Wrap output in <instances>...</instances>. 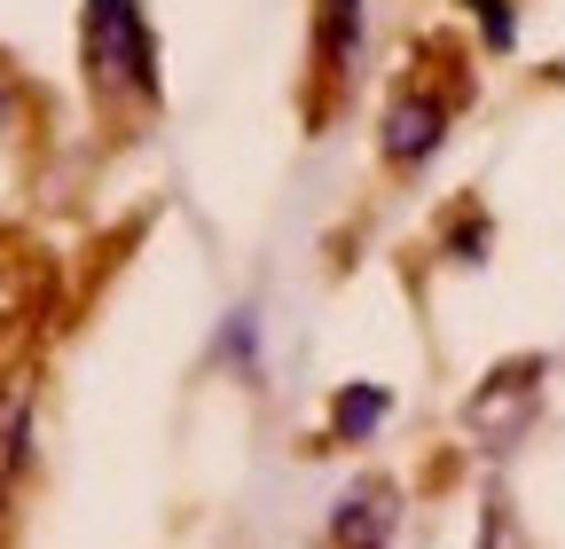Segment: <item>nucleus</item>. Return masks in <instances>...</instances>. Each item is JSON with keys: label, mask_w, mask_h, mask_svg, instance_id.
<instances>
[{"label": "nucleus", "mask_w": 565, "mask_h": 549, "mask_svg": "<svg viewBox=\"0 0 565 549\" xmlns=\"http://www.w3.org/2000/svg\"><path fill=\"white\" fill-rule=\"evenodd\" d=\"M448 118H456V95L408 79V87L385 103V165H393V173H416L424 158L448 142Z\"/></svg>", "instance_id": "2"}, {"label": "nucleus", "mask_w": 565, "mask_h": 549, "mask_svg": "<svg viewBox=\"0 0 565 549\" xmlns=\"http://www.w3.org/2000/svg\"><path fill=\"white\" fill-rule=\"evenodd\" d=\"M362 40H370L362 0H322V17H315V63H322V79H330V87L353 79V63H362Z\"/></svg>", "instance_id": "4"}, {"label": "nucleus", "mask_w": 565, "mask_h": 549, "mask_svg": "<svg viewBox=\"0 0 565 549\" xmlns=\"http://www.w3.org/2000/svg\"><path fill=\"white\" fill-rule=\"evenodd\" d=\"M471 9H479V32H487V47H511V0H471Z\"/></svg>", "instance_id": "6"}, {"label": "nucleus", "mask_w": 565, "mask_h": 549, "mask_svg": "<svg viewBox=\"0 0 565 549\" xmlns=\"http://www.w3.org/2000/svg\"><path fill=\"white\" fill-rule=\"evenodd\" d=\"M9 126H17V87L0 79V133H9Z\"/></svg>", "instance_id": "7"}, {"label": "nucleus", "mask_w": 565, "mask_h": 549, "mask_svg": "<svg viewBox=\"0 0 565 549\" xmlns=\"http://www.w3.org/2000/svg\"><path fill=\"white\" fill-rule=\"evenodd\" d=\"M393 526H401L393 478H353V487L338 495V510H330V541H338V549H385Z\"/></svg>", "instance_id": "3"}, {"label": "nucleus", "mask_w": 565, "mask_h": 549, "mask_svg": "<svg viewBox=\"0 0 565 549\" xmlns=\"http://www.w3.org/2000/svg\"><path fill=\"white\" fill-rule=\"evenodd\" d=\"M79 55H87V79L110 110L118 103H141V110L158 103V40H150V17L134 0H87Z\"/></svg>", "instance_id": "1"}, {"label": "nucleus", "mask_w": 565, "mask_h": 549, "mask_svg": "<svg viewBox=\"0 0 565 549\" xmlns=\"http://www.w3.org/2000/svg\"><path fill=\"white\" fill-rule=\"evenodd\" d=\"M385 408H393V392H385V385H345V392L330 400V440H338V448L370 440V432L385 424Z\"/></svg>", "instance_id": "5"}]
</instances>
